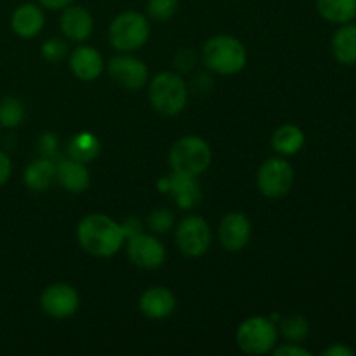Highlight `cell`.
Instances as JSON below:
<instances>
[{"instance_id": "obj_26", "label": "cell", "mask_w": 356, "mask_h": 356, "mask_svg": "<svg viewBox=\"0 0 356 356\" xmlns=\"http://www.w3.org/2000/svg\"><path fill=\"white\" fill-rule=\"evenodd\" d=\"M177 7H179L177 0H148L146 10L153 19L167 21L177 13Z\"/></svg>"}, {"instance_id": "obj_30", "label": "cell", "mask_w": 356, "mask_h": 356, "mask_svg": "<svg viewBox=\"0 0 356 356\" xmlns=\"http://www.w3.org/2000/svg\"><path fill=\"white\" fill-rule=\"evenodd\" d=\"M277 356H312L308 350L301 346H280L275 350Z\"/></svg>"}, {"instance_id": "obj_13", "label": "cell", "mask_w": 356, "mask_h": 356, "mask_svg": "<svg viewBox=\"0 0 356 356\" xmlns=\"http://www.w3.org/2000/svg\"><path fill=\"white\" fill-rule=\"evenodd\" d=\"M139 308L143 315L152 320H163L172 315L176 309V298L165 287L148 289L139 299Z\"/></svg>"}, {"instance_id": "obj_32", "label": "cell", "mask_w": 356, "mask_h": 356, "mask_svg": "<svg viewBox=\"0 0 356 356\" xmlns=\"http://www.w3.org/2000/svg\"><path fill=\"white\" fill-rule=\"evenodd\" d=\"M38 2L44 7H47V9H65L73 0H38Z\"/></svg>"}, {"instance_id": "obj_16", "label": "cell", "mask_w": 356, "mask_h": 356, "mask_svg": "<svg viewBox=\"0 0 356 356\" xmlns=\"http://www.w3.org/2000/svg\"><path fill=\"white\" fill-rule=\"evenodd\" d=\"M45 23L44 13L35 3H23L17 7L10 17V26L14 33L21 38H33L42 31Z\"/></svg>"}, {"instance_id": "obj_7", "label": "cell", "mask_w": 356, "mask_h": 356, "mask_svg": "<svg viewBox=\"0 0 356 356\" xmlns=\"http://www.w3.org/2000/svg\"><path fill=\"white\" fill-rule=\"evenodd\" d=\"M292 183H294V169L284 159L266 160L257 174V186L268 198H280L287 195Z\"/></svg>"}, {"instance_id": "obj_27", "label": "cell", "mask_w": 356, "mask_h": 356, "mask_svg": "<svg viewBox=\"0 0 356 356\" xmlns=\"http://www.w3.org/2000/svg\"><path fill=\"white\" fill-rule=\"evenodd\" d=\"M174 222V216L172 212L167 211V209H160V211H155L152 216L148 218V225L153 232L156 233H165L169 232L170 226Z\"/></svg>"}, {"instance_id": "obj_14", "label": "cell", "mask_w": 356, "mask_h": 356, "mask_svg": "<svg viewBox=\"0 0 356 356\" xmlns=\"http://www.w3.org/2000/svg\"><path fill=\"white\" fill-rule=\"evenodd\" d=\"M103 66L104 63L99 52L94 47H87V45L76 47L70 58V68H72L73 75L83 82L96 80L103 72Z\"/></svg>"}, {"instance_id": "obj_23", "label": "cell", "mask_w": 356, "mask_h": 356, "mask_svg": "<svg viewBox=\"0 0 356 356\" xmlns=\"http://www.w3.org/2000/svg\"><path fill=\"white\" fill-rule=\"evenodd\" d=\"M273 148L275 152L282 155H296L305 145V134L296 125H282L273 134Z\"/></svg>"}, {"instance_id": "obj_8", "label": "cell", "mask_w": 356, "mask_h": 356, "mask_svg": "<svg viewBox=\"0 0 356 356\" xmlns=\"http://www.w3.org/2000/svg\"><path fill=\"white\" fill-rule=\"evenodd\" d=\"M211 228L205 219L198 216H190L179 222L176 232V242L181 252L188 257H200L211 247Z\"/></svg>"}, {"instance_id": "obj_29", "label": "cell", "mask_w": 356, "mask_h": 356, "mask_svg": "<svg viewBox=\"0 0 356 356\" xmlns=\"http://www.w3.org/2000/svg\"><path fill=\"white\" fill-rule=\"evenodd\" d=\"M10 172H13V163H10V159L7 156V153L0 152V186L9 181Z\"/></svg>"}, {"instance_id": "obj_25", "label": "cell", "mask_w": 356, "mask_h": 356, "mask_svg": "<svg viewBox=\"0 0 356 356\" xmlns=\"http://www.w3.org/2000/svg\"><path fill=\"white\" fill-rule=\"evenodd\" d=\"M280 329L282 332H284V336L287 337V339L294 341V343H299V341L306 339V336H308L309 332L308 322L299 315H292L282 320Z\"/></svg>"}, {"instance_id": "obj_31", "label": "cell", "mask_w": 356, "mask_h": 356, "mask_svg": "<svg viewBox=\"0 0 356 356\" xmlns=\"http://www.w3.org/2000/svg\"><path fill=\"white\" fill-rule=\"evenodd\" d=\"M323 356H353L355 351L351 348L341 346V344H336V346L327 348L325 351L322 353Z\"/></svg>"}, {"instance_id": "obj_19", "label": "cell", "mask_w": 356, "mask_h": 356, "mask_svg": "<svg viewBox=\"0 0 356 356\" xmlns=\"http://www.w3.org/2000/svg\"><path fill=\"white\" fill-rule=\"evenodd\" d=\"M56 177V165L52 160H49L47 156H42V159L33 160L30 165L24 170V184L30 188L31 191H45Z\"/></svg>"}, {"instance_id": "obj_28", "label": "cell", "mask_w": 356, "mask_h": 356, "mask_svg": "<svg viewBox=\"0 0 356 356\" xmlns=\"http://www.w3.org/2000/svg\"><path fill=\"white\" fill-rule=\"evenodd\" d=\"M42 54H44V58L47 61L58 63L65 58L66 45L61 40H58V38H52V40H47L42 45Z\"/></svg>"}, {"instance_id": "obj_11", "label": "cell", "mask_w": 356, "mask_h": 356, "mask_svg": "<svg viewBox=\"0 0 356 356\" xmlns=\"http://www.w3.org/2000/svg\"><path fill=\"white\" fill-rule=\"evenodd\" d=\"M108 72L118 86L129 90L141 89L148 82V68L145 63L132 56H115L108 63Z\"/></svg>"}, {"instance_id": "obj_21", "label": "cell", "mask_w": 356, "mask_h": 356, "mask_svg": "<svg viewBox=\"0 0 356 356\" xmlns=\"http://www.w3.org/2000/svg\"><path fill=\"white\" fill-rule=\"evenodd\" d=\"M316 9L323 19L343 24L356 16V0H316Z\"/></svg>"}, {"instance_id": "obj_22", "label": "cell", "mask_w": 356, "mask_h": 356, "mask_svg": "<svg viewBox=\"0 0 356 356\" xmlns=\"http://www.w3.org/2000/svg\"><path fill=\"white\" fill-rule=\"evenodd\" d=\"M99 139L92 132H79L68 143V156L79 162L87 163L99 155Z\"/></svg>"}, {"instance_id": "obj_12", "label": "cell", "mask_w": 356, "mask_h": 356, "mask_svg": "<svg viewBox=\"0 0 356 356\" xmlns=\"http://www.w3.org/2000/svg\"><path fill=\"white\" fill-rule=\"evenodd\" d=\"M219 242L226 250H242L249 243L252 226L249 218L242 212H229L219 222Z\"/></svg>"}, {"instance_id": "obj_24", "label": "cell", "mask_w": 356, "mask_h": 356, "mask_svg": "<svg viewBox=\"0 0 356 356\" xmlns=\"http://www.w3.org/2000/svg\"><path fill=\"white\" fill-rule=\"evenodd\" d=\"M24 118V106L17 97H3L0 101V125L7 129L17 127Z\"/></svg>"}, {"instance_id": "obj_20", "label": "cell", "mask_w": 356, "mask_h": 356, "mask_svg": "<svg viewBox=\"0 0 356 356\" xmlns=\"http://www.w3.org/2000/svg\"><path fill=\"white\" fill-rule=\"evenodd\" d=\"M332 54L341 65L356 63V24H346L332 38Z\"/></svg>"}, {"instance_id": "obj_6", "label": "cell", "mask_w": 356, "mask_h": 356, "mask_svg": "<svg viewBox=\"0 0 356 356\" xmlns=\"http://www.w3.org/2000/svg\"><path fill=\"white\" fill-rule=\"evenodd\" d=\"M278 339L277 327L271 320L263 316H252L245 320L236 330V343L247 355L270 353Z\"/></svg>"}, {"instance_id": "obj_9", "label": "cell", "mask_w": 356, "mask_h": 356, "mask_svg": "<svg viewBox=\"0 0 356 356\" xmlns=\"http://www.w3.org/2000/svg\"><path fill=\"white\" fill-rule=\"evenodd\" d=\"M42 309L45 312V315H49L51 318L65 320L70 318L76 313L80 306V298L79 292L68 284H54L49 285L44 292H42L40 298Z\"/></svg>"}, {"instance_id": "obj_17", "label": "cell", "mask_w": 356, "mask_h": 356, "mask_svg": "<svg viewBox=\"0 0 356 356\" xmlns=\"http://www.w3.org/2000/svg\"><path fill=\"white\" fill-rule=\"evenodd\" d=\"M94 28V19L86 7H66L61 16V31L68 38L83 42L90 37Z\"/></svg>"}, {"instance_id": "obj_15", "label": "cell", "mask_w": 356, "mask_h": 356, "mask_svg": "<svg viewBox=\"0 0 356 356\" xmlns=\"http://www.w3.org/2000/svg\"><path fill=\"white\" fill-rule=\"evenodd\" d=\"M56 179L70 193H82L90 184V176L86 163L73 159H65L56 165Z\"/></svg>"}, {"instance_id": "obj_18", "label": "cell", "mask_w": 356, "mask_h": 356, "mask_svg": "<svg viewBox=\"0 0 356 356\" xmlns=\"http://www.w3.org/2000/svg\"><path fill=\"white\" fill-rule=\"evenodd\" d=\"M167 193L172 195V198L181 209H193L202 200L200 184L197 183L195 176H186V174L174 172L169 177V191Z\"/></svg>"}, {"instance_id": "obj_5", "label": "cell", "mask_w": 356, "mask_h": 356, "mask_svg": "<svg viewBox=\"0 0 356 356\" xmlns=\"http://www.w3.org/2000/svg\"><path fill=\"white\" fill-rule=\"evenodd\" d=\"M111 45L117 51H136L143 47L149 37V23L146 16L127 10L122 13L111 21L110 31H108Z\"/></svg>"}, {"instance_id": "obj_3", "label": "cell", "mask_w": 356, "mask_h": 356, "mask_svg": "<svg viewBox=\"0 0 356 356\" xmlns=\"http://www.w3.org/2000/svg\"><path fill=\"white\" fill-rule=\"evenodd\" d=\"M149 101L159 113L165 115V117H174L186 106V83L177 73H159L149 83Z\"/></svg>"}, {"instance_id": "obj_33", "label": "cell", "mask_w": 356, "mask_h": 356, "mask_svg": "<svg viewBox=\"0 0 356 356\" xmlns=\"http://www.w3.org/2000/svg\"><path fill=\"white\" fill-rule=\"evenodd\" d=\"M0 127H2V125H0Z\"/></svg>"}, {"instance_id": "obj_4", "label": "cell", "mask_w": 356, "mask_h": 356, "mask_svg": "<svg viewBox=\"0 0 356 356\" xmlns=\"http://www.w3.org/2000/svg\"><path fill=\"white\" fill-rule=\"evenodd\" d=\"M169 160L174 172L197 177L211 165L212 153L204 139L197 136H186L174 143Z\"/></svg>"}, {"instance_id": "obj_1", "label": "cell", "mask_w": 356, "mask_h": 356, "mask_svg": "<svg viewBox=\"0 0 356 356\" xmlns=\"http://www.w3.org/2000/svg\"><path fill=\"white\" fill-rule=\"evenodd\" d=\"M76 238L82 249L96 257H110L120 250L124 232L111 218L104 214H90L80 221Z\"/></svg>"}, {"instance_id": "obj_10", "label": "cell", "mask_w": 356, "mask_h": 356, "mask_svg": "<svg viewBox=\"0 0 356 356\" xmlns=\"http://www.w3.org/2000/svg\"><path fill=\"white\" fill-rule=\"evenodd\" d=\"M127 254L132 264L145 270H155L165 261V249L162 243L146 233H136L129 238Z\"/></svg>"}, {"instance_id": "obj_2", "label": "cell", "mask_w": 356, "mask_h": 356, "mask_svg": "<svg viewBox=\"0 0 356 356\" xmlns=\"http://www.w3.org/2000/svg\"><path fill=\"white\" fill-rule=\"evenodd\" d=\"M204 61L219 75L238 73L247 63V51L240 40L229 35H216L204 45Z\"/></svg>"}]
</instances>
